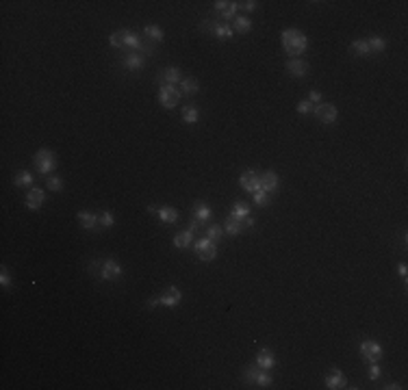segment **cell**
<instances>
[{
    "mask_svg": "<svg viewBox=\"0 0 408 390\" xmlns=\"http://www.w3.org/2000/svg\"><path fill=\"white\" fill-rule=\"evenodd\" d=\"M280 41H282L285 52L293 59L302 57V54L306 52V48H308V37L297 29H285L282 31V35H280Z\"/></svg>",
    "mask_w": 408,
    "mask_h": 390,
    "instance_id": "obj_1",
    "label": "cell"
},
{
    "mask_svg": "<svg viewBox=\"0 0 408 390\" xmlns=\"http://www.w3.org/2000/svg\"><path fill=\"white\" fill-rule=\"evenodd\" d=\"M109 43L113 48H133L135 52L141 48V39L135 31H128V29H122V31H115L109 35Z\"/></svg>",
    "mask_w": 408,
    "mask_h": 390,
    "instance_id": "obj_2",
    "label": "cell"
},
{
    "mask_svg": "<svg viewBox=\"0 0 408 390\" xmlns=\"http://www.w3.org/2000/svg\"><path fill=\"white\" fill-rule=\"evenodd\" d=\"M33 165H35V169L41 176H50L54 172V167H57V156H54L52 150L41 147V150H37L35 156H33Z\"/></svg>",
    "mask_w": 408,
    "mask_h": 390,
    "instance_id": "obj_3",
    "label": "cell"
},
{
    "mask_svg": "<svg viewBox=\"0 0 408 390\" xmlns=\"http://www.w3.org/2000/svg\"><path fill=\"white\" fill-rule=\"evenodd\" d=\"M193 249H195V256H198L202 262H211V260H215L217 258V243H213V241L206 239V236L195 241Z\"/></svg>",
    "mask_w": 408,
    "mask_h": 390,
    "instance_id": "obj_4",
    "label": "cell"
},
{
    "mask_svg": "<svg viewBox=\"0 0 408 390\" xmlns=\"http://www.w3.org/2000/svg\"><path fill=\"white\" fill-rule=\"evenodd\" d=\"M202 31H206L209 35L217 37V39H232V35H235L232 26L224 24V22H213V20H204L202 22Z\"/></svg>",
    "mask_w": 408,
    "mask_h": 390,
    "instance_id": "obj_5",
    "label": "cell"
},
{
    "mask_svg": "<svg viewBox=\"0 0 408 390\" xmlns=\"http://www.w3.org/2000/svg\"><path fill=\"white\" fill-rule=\"evenodd\" d=\"M156 98H159V104L163 108H174L178 102H181V91H178L174 85H161Z\"/></svg>",
    "mask_w": 408,
    "mask_h": 390,
    "instance_id": "obj_6",
    "label": "cell"
},
{
    "mask_svg": "<svg viewBox=\"0 0 408 390\" xmlns=\"http://www.w3.org/2000/svg\"><path fill=\"white\" fill-rule=\"evenodd\" d=\"M313 115L322 124H334L336 122V106L333 102H319V104H315Z\"/></svg>",
    "mask_w": 408,
    "mask_h": 390,
    "instance_id": "obj_7",
    "label": "cell"
},
{
    "mask_svg": "<svg viewBox=\"0 0 408 390\" xmlns=\"http://www.w3.org/2000/svg\"><path fill=\"white\" fill-rule=\"evenodd\" d=\"M122 276V265L115 260V258H105V260H100V278L102 280H117Z\"/></svg>",
    "mask_w": 408,
    "mask_h": 390,
    "instance_id": "obj_8",
    "label": "cell"
},
{
    "mask_svg": "<svg viewBox=\"0 0 408 390\" xmlns=\"http://www.w3.org/2000/svg\"><path fill=\"white\" fill-rule=\"evenodd\" d=\"M361 355L363 360H367L369 364L371 362H378L382 358V345L376 343V340H363L361 343Z\"/></svg>",
    "mask_w": 408,
    "mask_h": 390,
    "instance_id": "obj_9",
    "label": "cell"
},
{
    "mask_svg": "<svg viewBox=\"0 0 408 390\" xmlns=\"http://www.w3.org/2000/svg\"><path fill=\"white\" fill-rule=\"evenodd\" d=\"M239 184H241L243 191L254 193V191L260 189V174H257L254 169H246V172L239 176Z\"/></svg>",
    "mask_w": 408,
    "mask_h": 390,
    "instance_id": "obj_10",
    "label": "cell"
},
{
    "mask_svg": "<svg viewBox=\"0 0 408 390\" xmlns=\"http://www.w3.org/2000/svg\"><path fill=\"white\" fill-rule=\"evenodd\" d=\"M156 80H159L161 85H176V82L183 80V72L178 65H167V68H163L159 72Z\"/></svg>",
    "mask_w": 408,
    "mask_h": 390,
    "instance_id": "obj_11",
    "label": "cell"
},
{
    "mask_svg": "<svg viewBox=\"0 0 408 390\" xmlns=\"http://www.w3.org/2000/svg\"><path fill=\"white\" fill-rule=\"evenodd\" d=\"M181 299H183V293H181V290H178L176 286L165 288V290H163V293L159 295L161 306H165V308H176V306L181 304Z\"/></svg>",
    "mask_w": 408,
    "mask_h": 390,
    "instance_id": "obj_12",
    "label": "cell"
},
{
    "mask_svg": "<svg viewBox=\"0 0 408 390\" xmlns=\"http://www.w3.org/2000/svg\"><path fill=\"white\" fill-rule=\"evenodd\" d=\"M285 68H287V72H289L293 78H302V76H306V74H308L311 65L304 61V59H289Z\"/></svg>",
    "mask_w": 408,
    "mask_h": 390,
    "instance_id": "obj_13",
    "label": "cell"
},
{
    "mask_svg": "<svg viewBox=\"0 0 408 390\" xmlns=\"http://www.w3.org/2000/svg\"><path fill=\"white\" fill-rule=\"evenodd\" d=\"M215 4V11L222 15L224 20H235L237 18V2L235 0H217Z\"/></svg>",
    "mask_w": 408,
    "mask_h": 390,
    "instance_id": "obj_14",
    "label": "cell"
},
{
    "mask_svg": "<svg viewBox=\"0 0 408 390\" xmlns=\"http://www.w3.org/2000/svg\"><path fill=\"white\" fill-rule=\"evenodd\" d=\"M43 200H46V193H43V189H37V186H33V189L26 193V208L29 211H39L43 206Z\"/></svg>",
    "mask_w": 408,
    "mask_h": 390,
    "instance_id": "obj_15",
    "label": "cell"
},
{
    "mask_svg": "<svg viewBox=\"0 0 408 390\" xmlns=\"http://www.w3.org/2000/svg\"><path fill=\"white\" fill-rule=\"evenodd\" d=\"M278 184H280V178H278V174H276L274 169H267V172L260 174V189L263 191L274 193V191L278 189Z\"/></svg>",
    "mask_w": 408,
    "mask_h": 390,
    "instance_id": "obj_16",
    "label": "cell"
},
{
    "mask_svg": "<svg viewBox=\"0 0 408 390\" xmlns=\"http://www.w3.org/2000/svg\"><path fill=\"white\" fill-rule=\"evenodd\" d=\"M326 388H330V390H339V388H345L347 386V380H345V375L341 373L339 369H333L326 375Z\"/></svg>",
    "mask_w": 408,
    "mask_h": 390,
    "instance_id": "obj_17",
    "label": "cell"
},
{
    "mask_svg": "<svg viewBox=\"0 0 408 390\" xmlns=\"http://www.w3.org/2000/svg\"><path fill=\"white\" fill-rule=\"evenodd\" d=\"M254 362H257L259 369L269 371V369H274V366H276V355H274V351H271V349L265 347V349L259 351V355H257V360H254Z\"/></svg>",
    "mask_w": 408,
    "mask_h": 390,
    "instance_id": "obj_18",
    "label": "cell"
},
{
    "mask_svg": "<svg viewBox=\"0 0 408 390\" xmlns=\"http://www.w3.org/2000/svg\"><path fill=\"white\" fill-rule=\"evenodd\" d=\"M146 63V57H141L139 52H128L126 57L122 59V65L128 70V72H139Z\"/></svg>",
    "mask_w": 408,
    "mask_h": 390,
    "instance_id": "obj_19",
    "label": "cell"
},
{
    "mask_svg": "<svg viewBox=\"0 0 408 390\" xmlns=\"http://www.w3.org/2000/svg\"><path fill=\"white\" fill-rule=\"evenodd\" d=\"M76 217H78L80 226H83L85 230H89V232H94V230L100 226V219H98V215H94V213H89V211H80Z\"/></svg>",
    "mask_w": 408,
    "mask_h": 390,
    "instance_id": "obj_20",
    "label": "cell"
},
{
    "mask_svg": "<svg viewBox=\"0 0 408 390\" xmlns=\"http://www.w3.org/2000/svg\"><path fill=\"white\" fill-rule=\"evenodd\" d=\"M154 217H156V219H161L163 223H176L181 215H178V211H176L174 206H161V208H156Z\"/></svg>",
    "mask_w": 408,
    "mask_h": 390,
    "instance_id": "obj_21",
    "label": "cell"
},
{
    "mask_svg": "<svg viewBox=\"0 0 408 390\" xmlns=\"http://www.w3.org/2000/svg\"><path fill=\"white\" fill-rule=\"evenodd\" d=\"M241 232H243L241 219L228 215V217H226V221H224V234H228V236H239Z\"/></svg>",
    "mask_w": 408,
    "mask_h": 390,
    "instance_id": "obj_22",
    "label": "cell"
},
{
    "mask_svg": "<svg viewBox=\"0 0 408 390\" xmlns=\"http://www.w3.org/2000/svg\"><path fill=\"white\" fill-rule=\"evenodd\" d=\"M211 215H213V213H211L209 204H204V202H195V204H193V219H198L200 223L209 221Z\"/></svg>",
    "mask_w": 408,
    "mask_h": 390,
    "instance_id": "obj_23",
    "label": "cell"
},
{
    "mask_svg": "<svg viewBox=\"0 0 408 390\" xmlns=\"http://www.w3.org/2000/svg\"><path fill=\"white\" fill-rule=\"evenodd\" d=\"M367 41V48H369V54H380V52H384V48H387V39L384 37H380V35H373V37H369Z\"/></svg>",
    "mask_w": 408,
    "mask_h": 390,
    "instance_id": "obj_24",
    "label": "cell"
},
{
    "mask_svg": "<svg viewBox=\"0 0 408 390\" xmlns=\"http://www.w3.org/2000/svg\"><path fill=\"white\" fill-rule=\"evenodd\" d=\"M200 91V82L198 78H183L181 80V93H187V96H195V93Z\"/></svg>",
    "mask_w": 408,
    "mask_h": 390,
    "instance_id": "obj_25",
    "label": "cell"
},
{
    "mask_svg": "<svg viewBox=\"0 0 408 390\" xmlns=\"http://www.w3.org/2000/svg\"><path fill=\"white\" fill-rule=\"evenodd\" d=\"M191 239H193V234L189 232V230H183V232H178L174 236V247H176V249H187V247L191 245Z\"/></svg>",
    "mask_w": 408,
    "mask_h": 390,
    "instance_id": "obj_26",
    "label": "cell"
},
{
    "mask_svg": "<svg viewBox=\"0 0 408 390\" xmlns=\"http://www.w3.org/2000/svg\"><path fill=\"white\" fill-rule=\"evenodd\" d=\"M232 31H237V33H250L252 31V20L246 18V15H237L235 20H232Z\"/></svg>",
    "mask_w": 408,
    "mask_h": 390,
    "instance_id": "obj_27",
    "label": "cell"
},
{
    "mask_svg": "<svg viewBox=\"0 0 408 390\" xmlns=\"http://www.w3.org/2000/svg\"><path fill=\"white\" fill-rule=\"evenodd\" d=\"M144 35H146V39H150V41H154V43H159L163 41V37H165V33H163V29H159V26H154V24H148L144 29Z\"/></svg>",
    "mask_w": 408,
    "mask_h": 390,
    "instance_id": "obj_28",
    "label": "cell"
},
{
    "mask_svg": "<svg viewBox=\"0 0 408 390\" xmlns=\"http://www.w3.org/2000/svg\"><path fill=\"white\" fill-rule=\"evenodd\" d=\"M13 184L15 186H31L33 184V174L29 169H20L18 174H13Z\"/></svg>",
    "mask_w": 408,
    "mask_h": 390,
    "instance_id": "obj_29",
    "label": "cell"
},
{
    "mask_svg": "<svg viewBox=\"0 0 408 390\" xmlns=\"http://www.w3.org/2000/svg\"><path fill=\"white\" fill-rule=\"evenodd\" d=\"M259 366H257V362L254 364H250L243 369V382L248 384V386H257V377H259Z\"/></svg>",
    "mask_w": 408,
    "mask_h": 390,
    "instance_id": "obj_30",
    "label": "cell"
},
{
    "mask_svg": "<svg viewBox=\"0 0 408 390\" xmlns=\"http://www.w3.org/2000/svg\"><path fill=\"white\" fill-rule=\"evenodd\" d=\"M198 119H200V113H198V108H195V104L183 106V122L185 124H195Z\"/></svg>",
    "mask_w": 408,
    "mask_h": 390,
    "instance_id": "obj_31",
    "label": "cell"
},
{
    "mask_svg": "<svg viewBox=\"0 0 408 390\" xmlns=\"http://www.w3.org/2000/svg\"><path fill=\"white\" fill-rule=\"evenodd\" d=\"M46 186H48V191H52V193H59V191H63V178L61 176H54V174H50L46 178Z\"/></svg>",
    "mask_w": 408,
    "mask_h": 390,
    "instance_id": "obj_32",
    "label": "cell"
},
{
    "mask_svg": "<svg viewBox=\"0 0 408 390\" xmlns=\"http://www.w3.org/2000/svg\"><path fill=\"white\" fill-rule=\"evenodd\" d=\"M230 215L232 217H237V219H243V217H248L250 215V206L246 204V202H235V204H232V208H230Z\"/></svg>",
    "mask_w": 408,
    "mask_h": 390,
    "instance_id": "obj_33",
    "label": "cell"
},
{
    "mask_svg": "<svg viewBox=\"0 0 408 390\" xmlns=\"http://www.w3.org/2000/svg\"><path fill=\"white\" fill-rule=\"evenodd\" d=\"M350 52H352V54H356V57H369L367 41H365V39H356V41H352Z\"/></svg>",
    "mask_w": 408,
    "mask_h": 390,
    "instance_id": "obj_34",
    "label": "cell"
},
{
    "mask_svg": "<svg viewBox=\"0 0 408 390\" xmlns=\"http://www.w3.org/2000/svg\"><path fill=\"white\" fill-rule=\"evenodd\" d=\"M222 236H224V228L217 226V223H213V226L206 228V239H211L213 243H217V241H220Z\"/></svg>",
    "mask_w": 408,
    "mask_h": 390,
    "instance_id": "obj_35",
    "label": "cell"
},
{
    "mask_svg": "<svg viewBox=\"0 0 408 390\" xmlns=\"http://www.w3.org/2000/svg\"><path fill=\"white\" fill-rule=\"evenodd\" d=\"M271 382H274L271 373L265 371V369H260V371H259V377H257V386H259V388H267V386H271Z\"/></svg>",
    "mask_w": 408,
    "mask_h": 390,
    "instance_id": "obj_36",
    "label": "cell"
},
{
    "mask_svg": "<svg viewBox=\"0 0 408 390\" xmlns=\"http://www.w3.org/2000/svg\"><path fill=\"white\" fill-rule=\"evenodd\" d=\"M269 202H271V195L267 191H263V189L254 191V204L257 206H269Z\"/></svg>",
    "mask_w": 408,
    "mask_h": 390,
    "instance_id": "obj_37",
    "label": "cell"
},
{
    "mask_svg": "<svg viewBox=\"0 0 408 390\" xmlns=\"http://www.w3.org/2000/svg\"><path fill=\"white\" fill-rule=\"evenodd\" d=\"M98 219H100V226L102 228H113V223H115V217H113L111 211H102Z\"/></svg>",
    "mask_w": 408,
    "mask_h": 390,
    "instance_id": "obj_38",
    "label": "cell"
},
{
    "mask_svg": "<svg viewBox=\"0 0 408 390\" xmlns=\"http://www.w3.org/2000/svg\"><path fill=\"white\" fill-rule=\"evenodd\" d=\"M296 108H297V113L300 115H311L315 111V104L311 100H302V102H297Z\"/></svg>",
    "mask_w": 408,
    "mask_h": 390,
    "instance_id": "obj_39",
    "label": "cell"
},
{
    "mask_svg": "<svg viewBox=\"0 0 408 390\" xmlns=\"http://www.w3.org/2000/svg\"><path fill=\"white\" fill-rule=\"evenodd\" d=\"M141 57H148V54L154 52V41H150V39H146V41H141V48L137 50Z\"/></svg>",
    "mask_w": 408,
    "mask_h": 390,
    "instance_id": "obj_40",
    "label": "cell"
},
{
    "mask_svg": "<svg viewBox=\"0 0 408 390\" xmlns=\"http://www.w3.org/2000/svg\"><path fill=\"white\" fill-rule=\"evenodd\" d=\"M257 7H259V2L257 0H243V2H237V9L239 11H257Z\"/></svg>",
    "mask_w": 408,
    "mask_h": 390,
    "instance_id": "obj_41",
    "label": "cell"
},
{
    "mask_svg": "<svg viewBox=\"0 0 408 390\" xmlns=\"http://www.w3.org/2000/svg\"><path fill=\"white\" fill-rule=\"evenodd\" d=\"M380 375H382V371H380V364H378V362H371V366H369V380L376 382V380H380Z\"/></svg>",
    "mask_w": 408,
    "mask_h": 390,
    "instance_id": "obj_42",
    "label": "cell"
},
{
    "mask_svg": "<svg viewBox=\"0 0 408 390\" xmlns=\"http://www.w3.org/2000/svg\"><path fill=\"white\" fill-rule=\"evenodd\" d=\"M11 282H13V280H11L9 271H7V267H2V271H0V284H2L4 288H9V286H11Z\"/></svg>",
    "mask_w": 408,
    "mask_h": 390,
    "instance_id": "obj_43",
    "label": "cell"
},
{
    "mask_svg": "<svg viewBox=\"0 0 408 390\" xmlns=\"http://www.w3.org/2000/svg\"><path fill=\"white\" fill-rule=\"evenodd\" d=\"M254 223H257V221H254V217H250V215L241 219V226H243V230H250V228H254Z\"/></svg>",
    "mask_w": 408,
    "mask_h": 390,
    "instance_id": "obj_44",
    "label": "cell"
},
{
    "mask_svg": "<svg viewBox=\"0 0 408 390\" xmlns=\"http://www.w3.org/2000/svg\"><path fill=\"white\" fill-rule=\"evenodd\" d=\"M308 100H311L313 104H319V102H322V93H319L317 89H313V91H311V98H308Z\"/></svg>",
    "mask_w": 408,
    "mask_h": 390,
    "instance_id": "obj_45",
    "label": "cell"
},
{
    "mask_svg": "<svg viewBox=\"0 0 408 390\" xmlns=\"http://www.w3.org/2000/svg\"><path fill=\"white\" fill-rule=\"evenodd\" d=\"M154 306H161L159 297H152V299H148V308H154Z\"/></svg>",
    "mask_w": 408,
    "mask_h": 390,
    "instance_id": "obj_46",
    "label": "cell"
},
{
    "mask_svg": "<svg viewBox=\"0 0 408 390\" xmlns=\"http://www.w3.org/2000/svg\"><path fill=\"white\" fill-rule=\"evenodd\" d=\"M398 271H400V276H402V278H406V273H408V267L404 265V262H402V265L398 267Z\"/></svg>",
    "mask_w": 408,
    "mask_h": 390,
    "instance_id": "obj_47",
    "label": "cell"
},
{
    "mask_svg": "<svg viewBox=\"0 0 408 390\" xmlns=\"http://www.w3.org/2000/svg\"><path fill=\"white\" fill-rule=\"evenodd\" d=\"M384 388H387V390H398V388H402V386H400V384H393V382H391V384H387Z\"/></svg>",
    "mask_w": 408,
    "mask_h": 390,
    "instance_id": "obj_48",
    "label": "cell"
}]
</instances>
